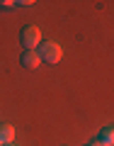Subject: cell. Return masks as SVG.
Here are the masks:
<instances>
[{"mask_svg": "<svg viewBox=\"0 0 114 146\" xmlns=\"http://www.w3.org/2000/svg\"><path fill=\"white\" fill-rule=\"evenodd\" d=\"M36 54H39V58H42L44 63H58L61 56H63V49H61V44H56V42H42Z\"/></svg>", "mask_w": 114, "mask_h": 146, "instance_id": "cell-1", "label": "cell"}, {"mask_svg": "<svg viewBox=\"0 0 114 146\" xmlns=\"http://www.w3.org/2000/svg\"><path fill=\"white\" fill-rule=\"evenodd\" d=\"M20 42H22V46L24 49H36L39 44H42V29L36 25H27V27H22V32H20Z\"/></svg>", "mask_w": 114, "mask_h": 146, "instance_id": "cell-2", "label": "cell"}, {"mask_svg": "<svg viewBox=\"0 0 114 146\" xmlns=\"http://www.w3.org/2000/svg\"><path fill=\"white\" fill-rule=\"evenodd\" d=\"M20 61H22V66L29 68V71H34V68L42 66V58H39V54H36V49H24L22 56H20Z\"/></svg>", "mask_w": 114, "mask_h": 146, "instance_id": "cell-3", "label": "cell"}, {"mask_svg": "<svg viewBox=\"0 0 114 146\" xmlns=\"http://www.w3.org/2000/svg\"><path fill=\"white\" fill-rule=\"evenodd\" d=\"M12 139H15V127L12 124H0V146L12 144Z\"/></svg>", "mask_w": 114, "mask_h": 146, "instance_id": "cell-4", "label": "cell"}, {"mask_svg": "<svg viewBox=\"0 0 114 146\" xmlns=\"http://www.w3.org/2000/svg\"><path fill=\"white\" fill-rule=\"evenodd\" d=\"M100 141H102V144H107V146L114 144V129H112V127H104V129L100 131Z\"/></svg>", "mask_w": 114, "mask_h": 146, "instance_id": "cell-5", "label": "cell"}, {"mask_svg": "<svg viewBox=\"0 0 114 146\" xmlns=\"http://www.w3.org/2000/svg\"><path fill=\"white\" fill-rule=\"evenodd\" d=\"M0 7H5V10H12V7H17V3H12V0H0Z\"/></svg>", "mask_w": 114, "mask_h": 146, "instance_id": "cell-6", "label": "cell"}, {"mask_svg": "<svg viewBox=\"0 0 114 146\" xmlns=\"http://www.w3.org/2000/svg\"><path fill=\"white\" fill-rule=\"evenodd\" d=\"M92 146H107V144H102V141H92Z\"/></svg>", "mask_w": 114, "mask_h": 146, "instance_id": "cell-7", "label": "cell"}, {"mask_svg": "<svg viewBox=\"0 0 114 146\" xmlns=\"http://www.w3.org/2000/svg\"><path fill=\"white\" fill-rule=\"evenodd\" d=\"M5 146H15V144H5Z\"/></svg>", "mask_w": 114, "mask_h": 146, "instance_id": "cell-8", "label": "cell"}, {"mask_svg": "<svg viewBox=\"0 0 114 146\" xmlns=\"http://www.w3.org/2000/svg\"><path fill=\"white\" fill-rule=\"evenodd\" d=\"M85 146H92V144H85Z\"/></svg>", "mask_w": 114, "mask_h": 146, "instance_id": "cell-9", "label": "cell"}]
</instances>
